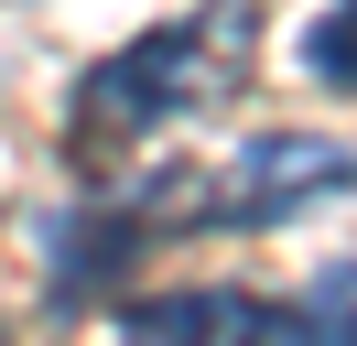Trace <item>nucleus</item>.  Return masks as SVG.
<instances>
[{"label":"nucleus","mask_w":357,"mask_h":346,"mask_svg":"<svg viewBox=\"0 0 357 346\" xmlns=\"http://www.w3.org/2000/svg\"><path fill=\"white\" fill-rule=\"evenodd\" d=\"M238 43H249V11H238V0H206V11H174V22H152V33H130L119 54H98L87 76H76V98H66L76 173L109 184V163L130 141L195 119V108L227 86V54H238Z\"/></svg>","instance_id":"obj_1"},{"label":"nucleus","mask_w":357,"mask_h":346,"mask_svg":"<svg viewBox=\"0 0 357 346\" xmlns=\"http://www.w3.org/2000/svg\"><path fill=\"white\" fill-rule=\"evenodd\" d=\"M303 76L335 86V98H357V0H325L303 22Z\"/></svg>","instance_id":"obj_5"},{"label":"nucleus","mask_w":357,"mask_h":346,"mask_svg":"<svg viewBox=\"0 0 357 346\" xmlns=\"http://www.w3.org/2000/svg\"><path fill=\"white\" fill-rule=\"evenodd\" d=\"M347 195H357V141H335V130H260L217 173V227H292V216L347 206Z\"/></svg>","instance_id":"obj_2"},{"label":"nucleus","mask_w":357,"mask_h":346,"mask_svg":"<svg viewBox=\"0 0 357 346\" xmlns=\"http://www.w3.org/2000/svg\"><path fill=\"white\" fill-rule=\"evenodd\" d=\"M238 324H249V292H227V281H184V292L119 303V336H109V346H238Z\"/></svg>","instance_id":"obj_3"},{"label":"nucleus","mask_w":357,"mask_h":346,"mask_svg":"<svg viewBox=\"0 0 357 346\" xmlns=\"http://www.w3.org/2000/svg\"><path fill=\"white\" fill-rule=\"evenodd\" d=\"M238 346H357V260H325L292 303H260V292H249Z\"/></svg>","instance_id":"obj_4"}]
</instances>
